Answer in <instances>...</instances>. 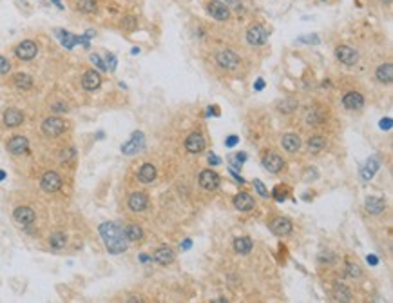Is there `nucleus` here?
<instances>
[{
	"mask_svg": "<svg viewBox=\"0 0 393 303\" xmlns=\"http://www.w3.org/2000/svg\"><path fill=\"white\" fill-rule=\"evenodd\" d=\"M101 238L105 242V247L111 254H121V252L127 251V236L125 232L121 231L120 227L116 225L114 222H103L100 227Z\"/></svg>",
	"mask_w": 393,
	"mask_h": 303,
	"instance_id": "nucleus-1",
	"label": "nucleus"
},
{
	"mask_svg": "<svg viewBox=\"0 0 393 303\" xmlns=\"http://www.w3.org/2000/svg\"><path fill=\"white\" fill-rule=\"evenodd\" d=\"M216 62H217V65L223 67V69L234 71V69H237L241 65V58L237 57L232 49H223V51H219L216 55Z\"/></svg>",
	"mask_w": 393,
	"mask_h": 303,
	"instance_id": "nucleus-2",
	"label": "nucleus"
},
{
	"mask_svg": "<svg viewBox=\"0 0 393 303\" xmlns=\"http://www.w3.org/2000/svg\"><path fill=\"white\" fill-rule=\"evenodd\" d=\"M65 129H67V123L58 116H51L42 122V131L47 136H60Z\"/></svg>",
	"mask_w": 393,
	"mask_h": 303,
	"instance_id": "nucleus-3",
	"label": "nucleus"
},
{
	"mask_svg": "<svg viewBox=\"0 0 393 303\" xmlns=\"http://www.w3.org/2000/svg\"><path fill=\"white\" fill-rule=\"evenodd\" d=\"M335 57L344 65H355L359 62V53L350 45H339L335 49Z\"/></svg>",
	"mask_w": 393,
	"mask_h": 303,
	"instance_id": "nucleus-4",
	"label": "nucleus"
},
{
	"mask_svg": "<svg viewBox=\"0 0 393 303\" xmlns=\"http://www.w3.org/2000/svg\"><path fill=\"white\" fill-rule=\"evenodd\" d=\"M219 183H221V178L217 176L216 171H212V169L201 171V174H199V185L205 191H216V189L219 187Z\"/></svg>",
	"mask_w": 393,
	"mask_h": 303,
	"instance_id": "nucleus-5",
	"label": "nucleus"
},
{
	"mask_svg": "<svg viewBox=\"0 0 393 303\" xmlns=\"http://www.w3.org/2000/svg\"><path fill=\"white\" fill-rule=\"evenodd\" d=\"M266 40H268V33L263 26H252L248 27L247 31V42L250 45H263L266 44Z\"/></svg>",
	"mask_w": 393,
	"mask_h": 303,
	"instance_id": "nucleus-6",
	"label": "nucleus"
},
{
	"mask_svg": "<svg viewBox=\"0 0 393 303\" xmlns=\"http://www.w3.org/2000/svg\"><path fill=\"white\" fill-rule=\"evenodd\" d=\"M40 185H42V189H44L45 193H57L58 189L62 187V178L55 171H49V173H45L42 176Z\"/></svg>",
	"mask_w": 393,
	"mask_h": 303,
	"instance_id": "nucleus-7",
	"label": "nucleus"
},
{
	"mask_svg": "<svg viewBox=\"0 0 393 303\" xmlns=\"http://www.w3.org/2000/svg\"><path fill=\"white\" fill-rule=\"evenodd\" d=\"M261 163H263V169H266L268 173H272V174H277L285 169V160H283L279 155H275V153L266 155Z\"/></svg>",
	"mask_w": 393,
	"mask_h": 303,
	"instance_id": "nucleus-8",
	"label": "nucleus"
},
{
	"mask_svg": "<svg viewBox=\"0 0 393 303\" xmlns=\"http://www.w3.org/2000/svg\"><path fill=\"white\" fill-rule=\"evenodd\" d=\"M37 53H38L37 44H35L33 40H24V42H20V44L17 45L15 55H17L20 60H33V58L37 57Z\"/></svg>",
	"mask_w": 393,
	"mask_h": 303,
	"instance_id": "nucleus-9",
	"label": "nucleus"
},
{
	"mask_svg": "<svg viewBox=\"0 0 393 303\" xmlns=\"http://www.w3.org/2000/svg\"><path fill=\"white\" fill-rule=\"evenodd\" d=\"M270 231L275 234V236H288L292 232V222L285 216H277L270 222Z\"/></svg>",
	"mask_w": 393,
	"mask_h": 303,
	"instance_id": "nucleus-10",
	"label": "nucleus"
},
{
	"mask_svg": "<svg viewBox=\"0 0 393 303\" xmlns=\"http://www.w3.org/2000/svg\"><path fill=\"white\" fill-rule=\"evenodd\" d=\"M342 105L350 111H361L364 107V97L357 91H352V93H346L342 97Z\"/></svg>",
	"mask_w": 393,
	"mask_h": 303,
	"instance_id": "nucleus-11",
	"label": "nucleus"
},
{
	"mask_svg": "<svg viewBox=\"0 0 393 303\" xmlns=\"http://www.w3.org/2000/svg\"><path fill=\"white\" fill-rule=\"evenodd\" d=\"M207 9H209L210 17H214L216 20H221L223 22V20L230 19V9H228V6H225V4L219 2V0H212V2H209Z\"/></svg>",
	"mask_w": 393,
	"mask_h": 303,
	"instance_id": "nucleus-12",
	"label": "nucleus"
},
{
	"mask_svg": "<svg viewBox=\"0 0 393 303\" xmlns=\"http://www.w3.org/2000/svg\"><path fill=\"white\" fill-rule=\"evenodd\" d=\"M141 147H143V135L138 131V133H134L133 138H131L129 142L121 145V153L127 156H131V155H136Z\"/></svg>",
	"mask_w": 393,
	"mask_h": 303,
	"instance_id": "nucleus-13",
	"label": "nucleus"
},
{
	"mask_svg": "<svg viewBox=\"0 0 393 303\" xmlns=\"http://www.w3.org/2000/svg\"><path fill=\"white\" fill-rule=\"evenodd\" d=\"M29 149V142L25 136H13L11 140L7 142V151L11 155H24Z\"/></svg>",
	"mask_w": 393,
	"mask_h": 303,
	"instance_id": "nucleus-14",
	"label": "nucleus"
},
{
	"mask_svg": "<svg viewBox=\"0 0 393 303\" xmlns=\"http://www.w3.org/2000/svg\"><path fill=\"white\" fill-rule=\"evenodd\" d=\"M147 205H149V196L145 193H133L129 196V209L134 213L145 211Z\"/></svg>",
	"mask_w": 393,
	"mask_h": 303,
	"instance_id": "nucleus-15",
	"label": "nucleus"
},
{
	"mask_svg": "<svg viewBox=\"0 0 393 303\" xmlns=\"http://www.w3.org/2000/svg\"><path fill=\"white\" fill-rule=\"evenodd\" d=\"M185 147H187L189 153H194V155L201 153L203 149H205V138H203V135H199V133L189 135L187 140H185Z\"/></svg>",
	"mask_w": 393,
	"mask_h": 303,
	"instance_id": "nucleus-16",
	"label": "nucleus"
},
{
	"mask_svg": "<svg viewBox=\"0 0 393 303\" xmlns=\"http://www.w3.org/2000/svg\"><path fill=\"white\" fill-rule=\"evenodd\" d=\"M234 207L237 211L247 213V211H252L254 207H255V202H254V198L248 193H237L234 196Z\"/></svg>",
	"mask_w": 393,
	"mask_h": 303,
	"instance_id": "nucleus-17",
	"label": "nucleus"
},
{
	"mask_svg": "<svg viewBox=\"0 0 393 303\" xmlns=\"http://www.w3.org/2000/svg\"><path fill=\"white\" fill-rule=\"evenodd\" d=\"M152 260L156 262V263L159 265H171L172 262H174V251H172L171 247H159V249H156L154 251V254H152Z\"/></svg>",
	"mask_w": 393,
	"mask_h": 303,
	"instance_id": "nucleus-18",
	"label": "nucleus"
},
{
	"mask_svg": "<svg viewBox=\"0 0 393 303\" xmlns=\"http://www.w3.org/2000/svg\"><path fill=\"white\" fill-rule=\"evenodd\" d=\"M364 207H366V211L370 214L379 216V214L384 213V209H386V202L382 200V198H379V196H368Z\"/></svg>",
	"mask_w": 393,
	"mask_h": 303,
	"instance_id": "nucleus-19",
	"label": "nucleus"
},
{
	"mask_svg": "<svg viewBox=\"0 0 393 303\" xmlns=\"http://www.w3.org/2000/svg\"><path fill=\"white\" fill-rule=\"evenodd\" d=\"M13 216L22 225H31L33 222H35V211H33L31 207H17Z\"/></svg>",
	"mask_w": 393,
	"mask_h": 303,
	"instance_id": "nucleus-20",
	"label": "nucleus"
},
{
	"mask_svg": "<svg viewBox=\"0 0 393 303\" xmlns=\"http://www.w3.org/2000/svg\"><path fill=\"white\" fill-rule=\"evenodd\" d=\"M101 84V78L100 75L95 71V69H89V71H85V75L82 77V87L87 91H95L98 89Z\"/></svg>",
	"mask_w": 393,
	"mask_h": 303,
	"instance_id": "nucleus-21",
	"label": "nucleus"
},
{
	"mask_svg": "<svg viewBox=\"0 0 393 303\" xmlns=\"http://www.w3.org/2000/svg\"><path fill=\"white\" fill-rule=\"evenodd\" d=\"M24 122V113L17 107H9V109L4 113V123L7 127H19L20 123Z\"/></svg>",
	"mask_w": 393,
	"mask_h": 303,
	"instance_id": "nucleus-22",
	"label": "nucleus"
},
{
	"mask_svg": "<svg viewBox=\"0 0 393 303\" xmlns=\"http://www.w3.org/2000/svg\"><path fill=\"white\" fill-rule=\"evenodd\" d=\"M281 145L288 151V153H297L301 149V138H299L295 133H288L281 138Z\"/></svg>",
	"mask_w": 393,
	"mask_h": 303,
	"instance_id": "nucleus-23",
	"label": "nucleus"
},
{
	"mask_svg": "<svg viewBox=\"0 0 393 303\" xmlns=\"http://www.w3.org/2000/svg\"><path fill=\"white\" fill-rule=\"evenodd\" d=\"M375 78L379 80L380 84H392L393 80V65L392 64H382L377 67L375 71Z\"/></svg>",
	"mask_w": 393,
	"mask_h": 303,
	"instance_id": "nucleus-24",
	"label": "nucleus"
},
{
	"mask_svg": "<svg viewBox=\"0 0 393 303\" xmlns=\"http://www.w3.org/2000/svg\"><path fill=\"white\" fill-rule=\"evenodd\" d=\"M138 180L143 183H152L156 180V167L152 163H143L138 171Z\"/></svg>",
	"mask_w": 393,
	"mask_h": 303,
	"instance_id": "nucleus-25",
	"label": "nucleus"
},
{
	"mask_svg": "<svg viewBox=\"0 0 393 303\" xmlns=\"http://www.w3.org/2000/svg\"><path fill=\"white\" fill-rule=\"evenodd\" d=\"M380 167V163H379V160L375 158V156H372V158H368V162L364 163V167H362V171H361V176H362V180H372L375 176V173H377V169Z\"/></svg>",
	"mask_w": 393,
	"mask_h": 303,
	"instance_id": "nucleus-26",
	"label": "nucleus"
},
{
	"mask_svg": "<svg viewBox=\"0 0 393 303\" xmlns=\"http://www.w3.org/2000/svg\"><path fill=\"white\" fill-rule=\"evenodd\" d=\"M252 247H254V243L248 236H241V238L234 240V249H236V252H239V254H248V252L252 251Z\"/></svg>",
	"mask_w": 393,
	"mask_h": 303,
	"instance_id": "nucleus-27",
	"label": "nucleus"
},
{
	"mask_svg": "<svg viewBox=\"0 0 393 303\" xmlns=\"http://www.w3.org/2000/svg\"><path fill=\"white\" fill-rule=\"evenodd\" d=\"M125 236L129 242H139V240L143 238V231H141V227L138 223H131V225H127L125 231Z\"/></svg>",
	"mask_w": 393,
	"mask_h": 303,
	"instance_id": "nucleus-28",
	"label": "nucleus"
},
{
	"mask_svg": "<svg viewBox=\"0 0 393 303\" xmlns=\"http://www.w3.org/2000/svg\"><path fill=\"white\" fill-rule=\"evenodd\" d=\"M334 300H335V302L348 303V302H352V292H350V290L346 289L344 285L337 283L335 289H334Z\"/></svg>",
	"mask_w": 393,
	"mask_h": 303,
	"instance_id": "nucleus-29",
	"label": "nucleus"
},
{
	"mask_svg": "<svg viewBox=\"0 0 393 303\" xmlns=\"http://www.w3.org/2000/svg\"><path fill=\"white\" fill-rule=\"evenodd\" d=\"M13 82L17 87L20 89H31L33 87V78L29 75H25V73H19V75H15L13 77Z\"/></svg>",
	"mask_w": 393,
	"mask_h": 303,
	"instance_id": "nucleus-30",
	"label": "nucleus"
},
{
	"mask_svg": "<svg viewBox=\"0 0 393 303\" xmlns=\"http://www.w3.org/2000/svg\"><path fill=\"white\" fill-rule=\"evenodd\" d=\"M326 118V113L324 109H314L308 113L306 116V122L310 123V125H319V123H323V120Z\"/></svg>",
	"mask_w": 393,
	"mask_h": 303,
	"instance_id": "nucleus-31",
	"label": "nucleus"
},
{
	"mask_svg": "<svg viewBox=\"0 0 393 303\" xmlns=\"http://www.w3.org/2000/svg\"><path fill=\"white\" fill-rule=\"evenodd\" d=\"M65 243H67V236L63 232H55L49 236V245L53 249H62V247H65Z\"/></svg>",
	"mask_w": 393,
	"mask_h": 303,
	"instance_id": "nucleus-32",
	"label": "nucleus"
},
{
	"mask_svg": "<svg viewBox=\"0 0 393 303\" xmlns=\"http://www.w3.org/2000/svg\"><path fill=\"white\" fill-rule=\"evenodd\" d=\"M324 147H326V138L324 136H312L310 140H308V149L314 151V153H319Z\"/></svg>",
	"mask_w": 393,
	"mask_h": 303,
	"instance_id": "nucleus-33",
	"label": "nucleus"
},
{
	"mask_svg": "<svg viewBox=\"0 0 393 303\" xmlns=\"http://www.w3.org/2000/svg\"><path fill=\"white\" fill-rule=\"evenodd\" d=\"M277 107L281 109V113H294L299 107V102L294 98H285L283 102H279Z\"/></svg>",
	"mask_w": 393,
	"mask_h": 303,
	"instance_id": "nucleus-34",
	"label": "nucleus"
},
{
	"mask_svg": "<svg viewBox=\"0 0 393 303\" xmlns=\"http://www.w3.org/2000/svg\"><path fill=\"white\" fill-rule=\"evenodd\" d=\"M76 7L82 13H95L96 11V0H78Z\"/></svg>",
	"mask_w": 393,
	"mask_h": 303,
	"instance_id": "nucleus-35",
	"label": "nucleus"
},
{
	"mask_svg": "<svg viewBox=\"0 0 393 303\" xmlns=\"http://www.w3.org/2000/svg\"><path fill=\"white\" fill-rule=\"evenodd\" d=\"M245 160H247V155H245V153H237V155H230V158H228V162H230V165H232V169H241V165L245 163Z\"/></svg>",
	"mask_w": 393,
	"mask_h": 303,
	"instance_id": "nucleus-36",
	"label": "nucleus"
},
{
	"mask_svg": "<svg viewBox=\"0 0 393 303\" xmlns=\"http://www.w3.org/2000/svg\"><path fill=\"white\" fill-rule=\"evenodd\" d=\"M288 187H283V185H277V187L274 189L272 191V196L275 198L277 202H285L286 200V196H288Z\"/></svg>",
	"mask_w": 393,
	"mask_h": 303,
	"instance_id": "nucleus-37",
	"label": "nucleus"
},
{
	"mask_svg": "<svg viewBox=\"0 0 393 303\" xmlns=\"http://www.w3.org/2000/svg\"><path fill=\"white\" fill-rule=\"evenodd\" d=\"M346 272H348V276L350 278H361V267L359 265H355V263H348L346 265Z\"/></svg>",
	"mask_w": 393,
	"mask_h": 303,
	"instance_id": "nucleus-38",
	"label": "nucleus"
},
{
	"mask_svg": "<svg viewBox=\"0 0 393 303\" xmlns=\"http://www.w3.org/2000/svg\"><path fill=\"white\" fill-rule=\"evenodd\" d=\"M299 42H303V44H319L321 40H319V35H304V37H299Z\"/></svg>",
	"mask_w": 393,
	"mask_h": 303,
	"instance_id": "nucleus-39",
	"label": "nucleus"
},
{
	"mask_svg": "<svg viewBox=\"0 0 393 303\" xmlns=\"http://www.w3.org/2000/svg\"><path fill=\"white\" fill-rule=\"evenodd\" d=\"M91 62H93V64H95L98 69H101V71H107V69H109L107 65H105V62H103V60H101L98 55H91Z\"/></svg>",
	"mask_w": 393,
	"mask_h": 303,
	"instance_id": "nucleus-40",
	"label": "nucleus"
},
{
	"mask_svg": "<svg viewBox=\"0 0 393 303\" xmlns=\"http://www.w3.org/2000/svg\"><path fill=\"white\" fill-rule=\"evenodd\" d=\"M121 26L131 31V29L136 27V19H134V17H125V19L121 20Z\"/></svg>",
	"mask_w": 393,
	"mask_h": 303,
	"instance_id": "nucleus-41",
	"label": "nucleus"
},
{
	"mask_svg": "<svg viewBox=\"0 0 393 303\" xmlns=\"http://www.w3.org/2000/svg\"><path fill=\"white\" fill-rule=\"evenodd\" d=\"M75 155H76V149L69 147V149H65V151H62V155H60V160L67 162V160H71V158H75Z\"/></svg>",
	"mask_w": 393,
	"mask_h": 303,
	"instance_id": "nucleus-42",
	"label": "nucleus"
},
{
	"mask_svg": "<svg viewBox=\"0 0 393 303\" xmlns=\"http://www.w3.org/2000/svg\"><path fill=\"white\" fill-rule=\"evenodd\" d=\"M9 69H11V64H9V60L4 57H0V75H6V73H9Z\"/></svg>",
	"mask_w": 393,
	"mask_h": 303,
	"instance_id": "nucleus-43",
	"label": "nucleus"
},
{
	"mask_svg": "<svg viewBox=\"0 0 393 303\" xmlns=\"http://www.w3.org/2000/svg\"><path fill=\"white\" fill-rule=\"evenodd\" d=\"M254 185H255V189H257V193L263 196V198H268V191L265 189V185H263V182L261 180H254Z\"/></svg>",
	"mask_w": 393,
	"mask_h": 303,
	"instance_id": "nucleus-44",
	"label": "nucleus"
},
{
	"mask_svg": "<svg viewBox=\"0 0 393 303\" xmlns=\"http://www.w3.org/2000/svg\"><path fill=\"white\" fill-rule=\"evenodd\" d=\"M237 143H239V138H237L236 135H230L227 140H225V145H227V147H234V145H237Z\"/></svg>",
	"mask_w": 393,
	"mask_h": 303,
	"instance_id": "nucleus-45",
	"label": "nucleus"
},
{
	"mask_svg": "<svg viewBox=\"0 0 393 303\" xmlns=\"http://www.w3.org/2000/svg\"><path fill=\"white\" fill-rule=\"evenodd\" d=\"M392 123H393V120L392 118H382V120H380V129H392Z\"/></svg>",
	"mask_w": 393,
	"mask_h": 303,
	"instance_id": "nucleus-46",
	"label": "nucleus"
},
{
	"mask_svg": "<svg viewBox=\"0 0 393 303\" xmlns=\"http://www.w3.org/2000/svg\"><path fill=\"white\" fill-rule=\"evenodd\" d=\"M209 163H210V165H219V163H221V160H219V158H217L214 153H210V155H209Z\"/></svg>",
	"mask_w": 393,
	"mask_h": 303,
	"instance_id": "nucleus-47",
	"label": "nucleus"
},
{
	"mask_svg": "<svg viewBox=\"0 0 393 303\" xmlns=\"http://www.w3.org/2000/svg\"><path fill=\"white\" fill-rule=\"evenodd\" d=\"M254 89H255V91L265 89V80H263V78H257V80H255V85H254Z\"/></svg>",
	"mask_w": 393,
	"mask_h": 303,
	"instance_id": "nucleus-48",
	"label": "nucleus"
},
{
	"mask_svg": "<svg viewBox=\"0 0 393 303\" xmlns=\"http://www.w3.org/2000/svg\"><path fill=\"white\" fill-rule=\"evenodd\" d=\"M107 62H109V69H114V67H116V58H114V55H107Z\"/></svg>",
	"mask_w": 393,
	"mask_h": 303,
	"instance_id": "nucleus-49",
	"label": "nucleus"
},
{
	"mask_svg": "<svg viewBox=\"0 0 393 303\" xmlns=\"http://www.w3.org/2000/svg\"><path fill=\"white\" fill-rule=\"evenodd\" d=\"M53 109L57 111V113H67V105H63V103H57Z\"/></svg>",
	"mask_w": 393,
	"mask_h": 303,
	"instance_id": "nucleus-50",
	"label": "nucleus"
},
{
	"mask_svg": "<svg viewBox=\"0 0 393 303\" xmlns=\"http://www.w3.org/2000/svg\"><path fill=\"white\" fill-rule=\"evenodd\" d=\"M366 262H368V265H377V263H379L377 256H373V254H370V256L366 258Z\"/></svg>",
	"mask_w": 393,
	"mask_h": 303,
	"instance_id": "nucleus-51",
	"label": "nucleus"
},
{
	"mask_svg": "<svg viewBox=\"0 0 393 303\" xmlns=\"http://www.w3.org/2000/svg\"><path fill=\"white\" fill-rule=\"evenodd\" d=\"M207 115H214V116H217L219 115V109H217V107H216V105H212V107H209V109H207Z\"/></svg>",
	"mask_w": 393,
	"mask_h": 303,
	"instance_id": "nucleus-52",
	"label": "nucleus"
},
{
	"mask_svg": "<svg viewBox=\"0 0 393 303\" xmlns=\"http://www.w3.org/2000/svg\"><path fill=\"white\" fill-rule=\"evenodd\" d=\"M190 247H192V240H185L183 243H181V251H187V249H190Z\"/></svg>",
	"mask_w": 393,
	"mask_h": 303,
	"instance_id": "nucleus-53",
	"label": "nucleus"
},
{
	"mask_svg": "<svg viewBox=\"0 0 393 303\" xmlns=\"http://www.w3.org/2000/svg\"><path fill=\"white\" fill-rule=\"evenodd\" d=\"M214 303H227V300L225 298H217V300H214Z\"/></svg>",
	"mask_w": 393,
	"mask_h": 303,
	"instance_id": "nucleus-54",
	"label": "nucleus"
},
{
	"mask_svg": "<svg viewBox=\"0 0 393 303\" xmlns=\"http://www.w3.org/2000/svg\"><path fill=\"white\" fill-rule=\"evenodd\" d=\"M139 260H141V262H149V256H147V254H141V258Z\"/></svg>",
	"mask_w": 393,
	"mask_h": 303,
	"instance_id": "nucleus-55",
	"label": "nucleus"
},
{
	"mask_svg": "<svg viewBox=\"0 0 393 303\" xmlns=\"http://www.w3.org/2000/svg\"><path fill=\"white\" fill-rule=\"evenodd\" d=\"M4 178H6V173H4V171H0V182L4 180Z\"/></svg>",
	"mask_w": 393,
	"mask_h": 303,
	"instance_id": "nucleus-56",
	"label": "nucleus"
},
{
	"mask_svg": "<svg viewBox=\"0 0 393 303\" xmlns=\"http://www.w3.org/2000/svg\"><path fill=\"white\" fill-rule=\"evenodd\" d=\"M51 2H55V4H57V6L60 7V9H62V4H60V0H51Z\"/></svg>",
	"mask_w": 393,
	"mask_h": 303,
	"instance_id": "nucleus-57",
	"label": "nucleus"
},
{
	"mask_svg": "<svg viewBox=\"0 0 393 303\" xmlns=\"http://www.w3.org/2000/svg\"><path fill=\"white\" fill-rule=\"evenodd\" d=\"M321 2H326V0H321Z\"/></svg>",
	"mask_w": 393,
	"mask_h": 303,
	"instance_id": "nucleus-58",
	"label": "nucleus"
},
{
	"mask_svg": "<svg viewBox=\"0 0 393 303\" xmlns=\"http://www.w3.org/2000/svg\"><path fill=\"white\" fill-rule=\"evenodd\" d=\"M386 2H390V0H386Z\"/></svg>",
	"mask_w": 393,
	"mask_h": 303,
	"instance_id": "nucleus-59",
	"label": "nucleus"
}]
</instances>
